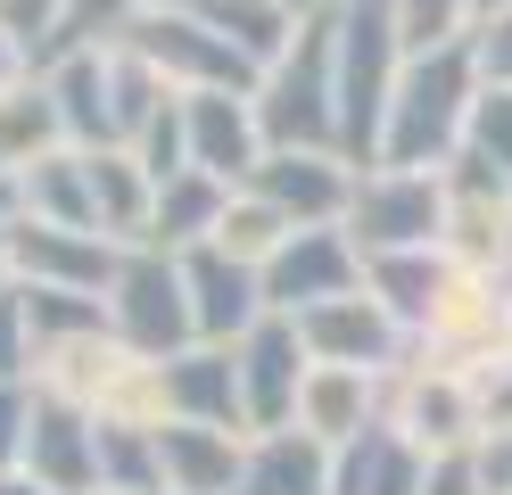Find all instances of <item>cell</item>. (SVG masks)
<instances>
[{"label":"cell","mask_w":512,"mask_h":495,"mask_svg":"<svg viewBox=\"0 0 512 495\" xmlns=\"http://www.w3.org/2000/svg\"><path fill=\"white\" fill-rule=\"evenodd\" d=\"M58 99H50V83H9L0 91V174H25L34 165V149L42 141H58Z\"/></svg>","instance_id":"26"},{"label":"cell","mask_w":512,"mask_h":495,"mask_svg":"<svg viewBox=\"0 0 512 495\" xmlns=\"http://www.w3.org/2000/svg\"><path fill=\"white\" fill-rule=\"evenodd\" d=\"M190 9H199L215 33H223V42H232L240 58H256V66H265V75H273V66L281 58H290V42H298V9H281V0H190Z\"/></svg>","instance_id":"24"},{"label":"cell","mask_w":512,"mask_h":495,"mask_svg":"<svg viewBox=\"0 0 512 495\" xmlns=\"http://www.w3.org/2000/svg\"><path fill=\"white\" fill-rule=\"evenodd\" d=\"M50 99H58V124H67V141H83V157H100L116 132V58L83 50V58H58L50 66Z\"/></svg>","instance_id":"18"},{"label":"cell","mask_w":512,"mask_h":495,"mask_svg":"<svg viewBox=\"0 0 512 495\" xmlns=\"http://www.w3.org/2000/svg\"><path fill=\"white\" fill-rule=\"evenodd\" d=\"M356 289H364V248L347 240V231H331V223L290 231V248L265 264V306L290 314V322L331 306V297H356Z\"/></svg>","instance_id":"8"},{"label":"cell","mask_w":512,"mask_h":495,"mask_svg":"<svg viewBox=\"0 0 512 495\" xmlns=\"http://www.w3.org/2000/svg\"><path fill=\"white\" fill-rule=\"evenodd\" d=\"M471 58H479V75H488L496 91H512V17H496L488 33H471Z\"/></svg>","instance_id":"37"},{"label":"cell","mask_w":512,"mask_h":495,"mask_svg":"<svg viewBox=\"0 0 512 495\" xmlns=\"http://www.w3.org/2000/svg\"><path fill=\"white\" fill-rule=\"evenodd\" d=\"M0 273H9V223H0ZM0 289H9V281H0Z\"/></svg>","instance_id":"44"},{"label":"cell","mask_w":512,"mask_h":495,"mask_svg":"<svg viewBox=\"0 0 512 495\" xmlns=\"http://www.w3.org/2000/svg\"><path fill=\"white\" fill-rule=\"evenodd\" d=\"M265 207H281L298 231L314 223H339L347 207H356V182H347V165L331 149H273L265 165H256V182H248Z\"/></svg>","instance_id":"14"},{"label":"cell","mask_w":512,"mask_h":495,"mask_svg":"<svg viewBox=\"0 0 512 495\" xmlns=\"http://www.w3.org/2000/svg\"><path fill=\"white\" fill-rule=\"evenodd\" d=\"M157 462H166V495H240L248 438L199 421H157Z\"/></svg>","instance_id":"16"},{"label":"cell","mask_w":512,"mask_h":495,"mask_svg":"<svg viewBox=\"0 0 512 495\" xmlns=\"http://www.w3.org/2000/svg\"><path fill=\"white\" fill-rule=\"evenodd\" d=\"M25 479L50 495H100V413H83L75 396H34V438H25Z\"/></svg>","instance_id":"12"},{"label":"cell","mask_w":512,"mask_h":495,"mask_svg":"<svg viewBox=\"0 0 512 495\" xmlns=\"http://www.w3.org/2000/svg\"><path fill=\"white\" fill-rule=\"evenodd\" d=\"M25 347H34V322H25V289H0V380H25Z\"/></svg>","instance_id":"35"},{"label":"cell","mask_w":512,"mask_h":495,"mask_svg":"<svg viewBox=\"0 0 512 495\" xmlns=\"http://www.w3.org/2000/svg\"><path fill=\"white\" fill-rule=\"evenodd\" d=\"M422 479H430V462L413 446V429H397V421H372L364 438H347L331 454V495H422Z\"/></svg>","instance_id":"17"},{"label":"cell","mask_w":512,"mask_h":495,"mask_svg":"<svg viewBox=\"0 0 512 495\" xmlns=\"http://www.w3.org/2000/svg\"><path fill=\"white\" fill-rule=\"evenodd\" d=\"M58 17H67V0H0V33L17 42V58H42Z\"/></svg>","instance_id":"33"},{"label":"cell","mask_w":512,"mask_h":495,"mask_svg":"<svg viewBox=\"0 0 512 495\" xmlns=\"http://www.w3.org/2000/svg\"><path fill=\"white\" fill-rule=\"evenodd\" d=\"M17 215L67 223V231H100V207H91V157H34L17 174Z\"/></svg>","instance_id":"22"},{"label":"cell","mask_w":512,"mask_h":495,"mask_svg":"<svg viewBox=\"0 0 512 495\" xmlns=\"http://www.w3.org/2000/svg\"><path fill=\"white\" fill-rule=\"evenodd\" d=\"M364 289L389 306L405 330H430V314L446 306V264L430 248H405V256H364Z\"/></svg>","instance_id":"23"},{"label":"cell","mask_w":512,"mask_h":495,"mask_svg":"<svg viewBox=\"0 0 512 495\" xmlns=\"http://www.w3.org/2000/svg\"><path fill=\"white\" fill-rule=\"evenodd\" d=\"M157 108H166V75H157L149 58L124 50V58H116V132H124V141H141Z\"/></svg>","instance_id":"31"},{"label":"cell","mask_w":512,"mask_h":495,"mask_svg":"<svg viewBox=\"0 0 512 495\" xmlns=\"http://www.w3.org/2000/svg\"><path fill=\"white\" fill-rule=\"evenodd\" d=\"M298 330H306V347H314V363H347V372H380V363L397 355V339H405V322L380 306V297H331V306H314V314H298Z\"/></svg>","instance_id":"15"},{"label":"cell","mask_w":512,"mask_h":495,"mask_svg":"<svg viewBox=\"0 0 512 495\" xmlns=\"http://www.w3.org/2000/svg\"><path fill=\"white\" fill-rule=\"evenodd\" d=\"M25 438H34V396L0 380V471H25Z\"/></svg>","instance_id":"34"},{"label":"cell","mask_w":512,"mask_h":495,"mask_svg":"<svg viewBox=\"0 0 512 495\" xmlns=\"http://www.w3.org/2000/svg\"><path fill=\"white\" fill-rule=\"evenodd\" d=\"M25 322H34V347H67L100 330V297L83 289H25Z\"/></svg>","instance_id":"29"},{"label":"cell","mask_w":512,"mask_h":495,"mask_svg":"<svg viewBox=\"0 0 512 495\" xmlns=\"http://www.w3.org/2000/svg\"><path fill=\"white\" fill-rule=\"evenodd\" d=\"M422 495H488V487H479V454H471V446H455V454H430V479H422Z\"/></svg>","instance_id":"36"},{"label":"cell","mask_w":512,"mask_h":495,"mask_svg":"<svg viewBox=\"0 0 512 495\" xmlns=\"http://www.w3.org/2000/svg\"><path fill=\"white\" fill-rule=\"evenodd\" d=\"M9 83H17V42L0 33V91H9Z\"/></svg>","instance_id":"40"},{"label":"cell","mask_w":512,"mask_h":495,"mask_svg":"<svg viewBox=\"0 0 512 495\" xmlns=\"http://www.w3.org/2000/svg\"><path fill=\"white\" fill-rule=\"evenodd\" d=\"M306 380H314L306 330H298L290 314H265V322L240 339V388H248V429H256V438H273V429L298 421Z\"/></svg>","instance_id":"7"},{"label":"cell","mask_w":512,"mask_h":495,"mask_svg":"<svg viewBox=\"0 0 512 495\" xmlns=\"http://www.w3.org/2000/svg\"><path fill=\"white\" fill-rule=\"evenodd\" d=\"M281 9H306V17H323V0H281ZM339 9H347V0H339Z\"/></svg>","instance_id":"43"},{"label":"cell","mask_w":512,"mask_h":495,"mask_svg":"<svg viewBox=\"0 0 512 495\" xmlns=\"http://www.w3.org/2000/svg\"><path fill=\"white\" fill-rule=\"evenodd\" d=\"M182 116H190V165L215 174L223 190L256 182V165L273 157V141H265V124H256V99H248V91H190Z\"/></svg>","instance_id":"10"},{"label":"cell","mask_w":512,"mask_h":495,"mask_svg":"<svg viewBox=\"0 0 512 495\" xmlns=\"http://www.w3.org/2000/svg\"><path fill=\"white\" fill-rule=\"evenodd\" d=\"M124 50L149 58L157 75H182L190 91H248V99L265 91V66L240 58L199 9H182V0H166V9H141V25L124 33Z\"/></svg>","instance_id":"5"},{"label":"cell","mask_w":512,"mask_h":495,"mask_svg":"<svg viewBox=\"0 0 512 495\" xmlns=\"http://www.w3.org/2000/svg\"><path fill=\"white\" fill-rule=\"evenodd\" d=\"M0 495H50L42 479H25V471H0Z\"/></svg>","instance_id":"39"},{"label":"cell","mask_w":512,"mask_h":495,"mask_svg":"<svg viewBox=\"0 0 512 495\" xmlns=\"http://www.w3.org/2000/svg\"><path fill=\"white\" fill-rule=\"evenodd\" d=\"M479 91H488V83H479L471 42H446V50H430V58H405V83H397V108H389L380 165H397V174H438V165L463 149V124H471V99H479Z\"/></svg>","instance_id":"1"},{"label":"cell","mask_w":512,"mask_h":495,"mask_svg":"<svg viewBox=\"0 0 512 495\" xmlns=\"http://www.w3.org/2000/svg\"><path fill=\"white\" fill-rule=\"evenodd\" d=\"M9 264L25 273V289H83V297L116 289V273H124L108 231H67V223H34V215L9 223Z\"/></svg>","instance_id":"9"},{"label":"cell","mask_w":512,"mask_h":495,"mask_svg":"<svg viewBox=\"0 0 512 495\" xmlns=\"http://www.w3.org/2000/svg\"><path fill=\"white\" fill-rule=\"evenodd\" d=\"M149 0H67V17H58V33L42 42L34 66H58V58H83V50H100V42H124V33L141 25Z\"/></svg>","instance_id":"27"},{"label":"cell","mask_w":512,"mask_h":495,"mask_svg":"<svg viewBox=\"0 0 512 495\" xmlns=\"http://www.w3.org/2000/svg\"><path fill=\"white\" fill-rule=\"evenodd\" d=\"M298 429L306 438H323L331 454L347 438H364L372 429V372H347V363H314V380L298 396Z\"/></svg>","instance_id":"20"},{"label":"cell","mask_w":512,"mask_h":495,"mask_svg":"<svg viewBox=\"0 0 512 495\" xmlns=\"http://www.w3.org/2000/svg\"><path fill=\"white\" fill-rule=\"evenodd\" d=\"M397 83H405L397 0H347V9H339V157L380 165Z\"/></svg>","instance_id":"2"},{"label":"cell","mask_w":512,"mask_h":495,"mask_svg":"<svg viewBox=\"0 0 512 495\" xmlns=\"http://www.w3.org/2000/svg\"><path fill=\"white\" fill-rule=\"evenodd\" d=\"M91 207H100V231H108V240H149L157 182L141 174L133 149H100V157H91Z\"/></svg>","instance_id":"25"},{"label":"cell","mask_w":512,"mask_h":495,"mask_svg":"<svg viewBox=\"0 0 512 495\" xmlns=\"http://www.w3.org/2000/svg\"><path fill=\"white\" fill-rule=\"evenodd\" d=\"M157 405L199 429H240L248 438V388H240V347H182L157 363Z\"/></svg>","instance_id":"13"},{"label":"cell","mask_w":512,"mask_h":495,"mask_svg":"<svg viewBox=\"0 0 512 495\" xmlns=\"http://www.w3.org/2000/svg\"><path fill=\"white\" fill-rule=\"evenodd\" d=\"M182 9H190V0H182Z\"/></svg>","instance_id":"45"},{"label":"cell","mask_w":512,"mask_h":495,"mask_svg":"<svg viewBox=\"0 0 512 495\" xmlns=\"http://www.w3.org/2000/svg\"><path fill=\"white\" fill-rule=\"evenodd\" d=\"M471 9H479V17H488V25H496V17H512V0H471Z\"/></svg>","instance_id":"42"},{"label":"cell","mask_w":512,"mask_h":495,"mask_svg":"<svg viewBox=\"0 0 512 495\" xmlns=\"http://www.w3.org/2000/svg\"><path fill=\"white\" fill-rule=\"evenodd\" d=\"M488 405H496V413L512 421V372H504V388H488Z\"/></svg>","instance_id":"41"},{"label":"cell","mask_w":512,"mask_h":495,"mask_svg":"<svg viewBox=\"0 0 512 495\" xmlns=\"http://www.w3.org/2000/svg\"><path fill=\"white\" fill-rule=\"evenodd\" d=\"M463 149H479V157H488L496 165V174H512V91H479L471 99V124H463Z\"/></svg>","instance_id":"32"},{"label":"cell","mask_w":512,"mask_h":495,"mask_svg":"<svg viewBox=\"0 0 512 495\" xmlns=\"http://www.w3.org/2000/svg\"><path fill=\"white\" fill-rule=\"evenodd\" d=\"M471 454H479V487H488V495H512V421H496Z\"/></svg>","instance_id":"38"},{"label":"cell","mask_w":512,"mask_h":495,"mask_svg":"<svg viewBox=\"0 0 512 495\" xmlns=\"http://www.w3.org/2000/svg\"><path fill=\"white\" fill-rule=\"evenodd\" d=\"M446 231V174H380L356 182V207H347V240L364 256H405V248H430Z\"/></svg>","instance_id":"6"},{"label":"cell","mask_w":512,"mask_h":495,"mask_svg":"<svg viewBox=\"0 0 512 495\" xmlns=\"http://www.w3.org/2000/svg\"><path fill=\"white\" fill-rule=\"evenodd\" d=\"M256 124L273 149H339V9L298 25L290 58L256 91Z\"/></svg>","instance_id":"3"},{"label":"cell","mask_w":512,"mask_h":495,"mask_svg":"<svg viewBox=\"0 0 512 495\" xmlns=\"http://www.w3.org/2000/svg\"><path fill=\"white\" fill-rule=\"evenodd\" d=\"M290 215H281V207H265V198H232V215H223V231H215V248L223 256H240V264H256V273H265V264L281 256V248H290Z\"/></svg>","instance_id":"28"},{"label":"cell","mask_w":512,"mask_h":495,"mask_svg":"<svg viewBox=\"0 0 512 495\" xmlns=\"http://www.w3.org/2000/svg\"><path fill=\"white\" fill-rule=\"evenodd\" d=\"M182 281H190V314H199V347H240L256 322H265V273L240 256H223L215 240L182 256Z\"/></svg>","instance_id":"11"},{"label":"cell","mask_w":512,"mask_h":495,"mask_svg":"<svg viewBox=\"0 0 512 495\" xmlns=\"http://www.w3.org/2000/svg\"><path fill=\"white\" fill-rule=\"evenodd\" d=\"M479 9L471 0H397V33H405V58H430V50H446V42H471V25Z\"/></svg>","instance_id":"30"},{"label":"cell","mask_w":512,"mask_h":495,"mask_svg":"<svg viewBox=\"0 0 512 495\" xmlns=\"http://www.w3.org/2000/svg\"><path fill=\"white\" fill-rule=\"evenodd\" d=\"M108 322L124 330V347H133V355L174 363L190 339H199L182 256H166V248H124V273H116V289H108Z\"/></svg>","instance_id":"4"},{"label":"cell","mask_w":512,"mask_h":495,"mask_svg":"<svg viewBox=\"0 0 512 495\" xmlns=\"http://www.w3.org/2000/svg\"><path fill=\"white\" fill-rule=\"evenodd\" d=\"M223 215H232V190H223L215 174H199V165H190V174L182 182H166V190H157V215H149V248H207L215 240V231H223Z\"/></svg>","instance_id":"19"},{"label":"cell","mask_w":512,"mask_h":495,"mask_svg":"<svg viewBox=\"0 0 512 495\" xmlns=\"http://www.w3.org/2000/svg\"><path fill=\"white\" fill-rule=\"evenodd\" d=\"M240 495H331V446L306 438V429H273V438H256Z\"/></svg>","instance_id":"21"}]
</instances>
